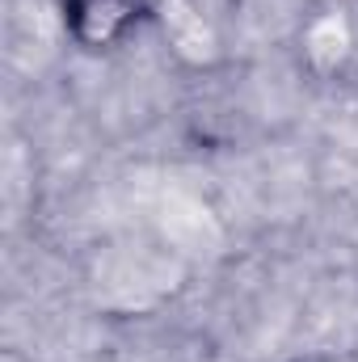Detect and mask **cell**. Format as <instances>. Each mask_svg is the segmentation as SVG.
Returning a JSON list of instances; mask_svg holds the SVG:
<instances>
[{
	"instance_id": "1",
	"label": "cell",
	"mask_w": 358,
	"mask_h": 362,
	"mask_svg": "<svg viewBox=\"0 0 358 362\" xmlns=\"http://www.w3.org/2000/svg\"><path fill=\"white\" fill-rule=\"evenodd\" d=\"M156 8L161 0H59L64 34L89 55H105L135 38L156 17Z\"/></svg>"
},
{
	"instance_id": "2",
	"label": "cell",
	"mask_w": 358,
	"mask_h": 362,
	"mask_svg": "<svg viewBox=\"0 0 358 362\" xmlns=\"http://www.w3.org/2000/svg\"><path fill=\"white\" fill-rule=\"evenodd\" d=\"M0 362H25V358H21L17 350H4V358H0Z\"/></svg>"
}]
</instances>
